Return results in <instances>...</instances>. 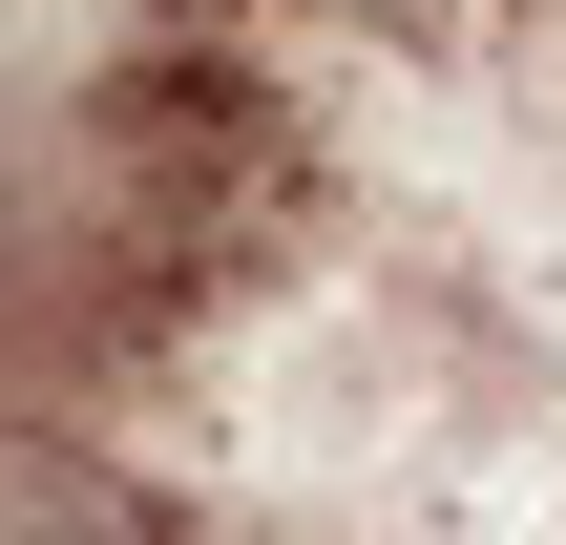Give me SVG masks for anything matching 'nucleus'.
Masks as SVG:
<instances>
[{"instance_id":"nucleus-1","label":"nucleus","mask_w":566,"mask_h":545,"mask_svg":"<svg viewBox=\"0 0 566 545\" xmlns=\"http://www.w3.org/2000/svg\"><path fill=\"white\" fill-rule=\"evenodd\" d=\"M0 545H189L105 441H63V420H0Z\"/></svg>"}]
</instances>
